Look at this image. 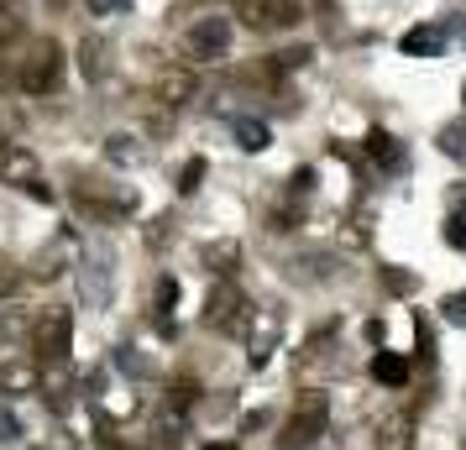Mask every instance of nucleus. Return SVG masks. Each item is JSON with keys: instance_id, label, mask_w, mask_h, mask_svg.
<instances>
[{"instance_id": "16", "label": "nucleus", "mask_w": 466, "mask_h": 450, "mask_svg": "<svg viewBox=\"0 0 466 450\" xmlns=\"http://www.w3.org/2000/svg\"><path fill=\"white\" fill-rule=\"evenodd\" d=\"M199 262L215 273V278H231L236 268H241V241L236 236H221V241H205L199 246Z\"/></svg>"}, {"instance_id": "3", "label": "nucleus", "mask_w": 466, "mask_h": 450, "mask_svg": "<svg viewBox=\"0 0 466 450\" xmlns=\"http://www.w3.org/2000/svg\"><path fill=\"white\" fill-rule=\"evenodd\" d=\"M325 430H330V393L309 388V393L293 403L289 424H283V435H278V450H309Z\"/></svg>"}, {"instance_id": "30", "label": "nucleus", "mask_w": 466, "mask_h": 450, "mask_svg": "<svg viewBox=\"0 0 466 450\" xmlns=\"http://www.w3.org/2000/svg\"><path fill=\"white\" fill-rule=\"evenodd\" d=\"M440 314H446V325L466 330V288H462V293H446V299H440Z\"/></svg>"}, {"instance_id": "6", "label": "nucleus", "mask_w": 466, "mask_h": 450, "mask_svg": "<svg viewBox=\"0 0 466 450\" xmlns=\"http://www.w3.org/2000/svg\"><path fill=\"white\" fill-rule=\"evenodd\" d=\"M183 48H189V58H199V63H221V58L231 53V16H199V21L189 27Z\"/></svg>"}, {"instance_id": "15", "label": "nucleus", "mask_w": 466, "mask_h": 450, "mask_svg": "<svg viewBox=\"0 0 466 450\" xmlns=\"http://www.w3.org/2000/svg\"><path fill=\"white\" fill-rule=\"evenodd\" d=\"M278 330H283L278 309H257V325L246 330L252 336V367H268V356L278 351Z\"/></svg>"}, {"instance_id": "27", "label": "nucleus", "mask_w": 466, "mask_h": 450, "mask_svg": "<svg viewBox=\"0 0 466 450\" xmlns=\"http://www.w3.org/2000/svg\"><path fill=\"white\" fill-rule=\"evenodd\" d=\"M152 304H158V320H168V309L178 304V278H174V273H163V278H158V288H152Z\"/></svg>"}, {"instance_id": "44", "label": "nucleus", "mask_w": 466, "mask_h": 450, "mask_svg": "<svg viewBox=\"0 0 466 450\" xmlns=\"http://www.w3.org/2000/svg\"><path fill=\"white\" fill-rule=\"evenodd\" d=\"M0 5H11V0H0Z\"/></svg>"}, {"instance_id": "29", "label": "nucleus", "mask_w": 466, "mask_h": 450, "mask_svg": "<svg viewBox=\"0 0 466 450\" xmlns=\"http://www.w3.org/2000/svg\"><path fill=\"white\" fill-rule=\"evenodd\" d=\"M383 288H388V293H399V299H408V293L419 288V278L404 273V268H383Z\"/></svg>"}, {"instance_id": "38", "label": "nucleus", "mask_w": 466, "mask_h": 450, "mask_svg": "<svg viewBox=\"0 0 466 450\" xmlns=\"http://www.w3.org/2000/svg\"><path fill=\"white\" fill-rule=\"evenodd\" d=\"M37 450H79V440H74V435H63V430H58L53 440H43Z\"/></svg>"}, {"instance_id": "39", "label": "nucleus", "mask_w": 466, "mask_h": 450, "mask_svg": "<svg viewBox=\"0 0 466 450\" xmlns=\"http://www.w3.org/2000/svg\"><path fill=\"white\" fill-rule=\"evenodd\" d=\"M383 330H388V325H383V320H367V325H361V336L372 340V345H383Z\"/></svg>"}, {"instance_id": "47", "label": "nucleus", "mask_w": 466, "mask_h": 450, "mask_svg": "<svg viewBox=\"0 0 466 450\" xmlns=\"http://www.w3.org/2000/svg\"><path fill=\"white\" fill-rule=\"evenodd\" d=\"M111 450H116V446H111Z\"/></svg>"}, {"instance_id": "11", "label": "nucleus", "mask_w": 466, "mask_h": 450, "mask_svg": "<svg viewBox=\"0 0 466 450\" xmlns=\"http://www.w3.org/2000/svg\"><path fill=\"white\" fill-rule=\"evenodd\" d=\"M194 89H199V84H194L189 68H163V74L152 79V95H158L163 111H183V105L194 100Z\"/></svg>"}, {"instance_id": "37", "label": "nucleus", "mask_w": 466, "mask_h": 450, "mask_svg": "<svg viewBox=\"0 0 466 450\" xmlns=\"http://www.w3.org/2000/svg\"><path fill=\"white\" fill-rule=\"evenodd\" d=\"M268 424H273V414H268V408H252V414L241 419V435H252V430H268Z\"/></svg>"}, {"instance_id": "34", "label": "nucleus", "mask_w": 466, "mask_h": 450, "mask_svg": "<svg viewBox=\"0 0 466 450\" xmlns=\"http://www.w3.org/2000/svg\"><path fill=\"white\" fill-rule=\"evenodd\" d=\"M16 283H21V268H16L11 257H0V299H5V293H16Z\"/></svg>"}, {"instance_id": "33", "label": "nucleus", "mask_w": 466, "mask_h": 450, "mask_svg": "<svg viewBox=\"0 0 466 450\" xmlns=\"http://www.w3.org/2000/svg\"><path fill=\"white\" fill-rule=\"evenodd\" d=\"M16 32H21V16H16V5H0V48H5Z\"/></svg>"}, {"instance_id": "20", "label": "nucleus", "mask_w": 466, "mask_h": 450, "mask_svg": "<svg viewBox=\"0 0 466 450\" xmlns=\"http://www.w3.org/2000/svg\"><path fill=\"white\" fill-rule=\"evenodd\" d=\"M372 377L383 383V388H404L408 383V361L399 351H372Z\"/></svg>"}, {"instance_id": "26", "label": "nucleus", "mask_w": 466, "mask_h": 450, "mask_svg": "<svg viewBox=\"0 0 466 450\" xmlns=\"http://www.w3.org/2000/svg\"><path fill=\"white\" fill-rule=\"evenodd\" d=\"M309 58H315V48H304V43H299V48H283V53H273V58H268V68H273V74H293V68H304Z\"/></svg>"}, {"instance_id": "8", "label": "nucleus", "mask_w": 466, "mask_h": 450, "mask_svg": "<svg viewBox=\"0 0 466 450\" xmlns=\"http://www.w3.org/2000/svg\"><path fill=\"white\" fill-rule=\"evenodd\" d=\"M236 5H241L246 27H257V32H273V27H293V21H304L299 0H236Z\"/></svg>"}, {"instance_id": "36", "label": "nucleus", "mask_w": 466, "mask_h": 450, "mask_svg": "<svg viewBox=\"0 0 466 450\" xmlns=\"http://www.w3.org/2000/svg\"><path fill=\"white\" fill-rule=\"evenodd\" d=\"M174 241V221H152L147 225V246H168Z\"/></svg>"}, {"instance_id": "9", "label": "nucleus", "mask_w": 466, "mask_h": 450, "mask_svg": "<svg viewBox=\"0 0 466 450\" xmlns=\"http://www.w3.org/2000/svg\"><path fill=\"white\" fill-rule=\"evenodd\" d=\"M63 268H74V230H68V225H63L58 236H53V241L32 257V268H27V273H32L37 283H53V278H63Z\"/></svg>"}, {"instance_id": "10", "label": "nucleus", "mask_w": 466, "mask_h": 450, "mask_svg": "<svg viewBox=\"0 0 466 450\" xmlns=\"http://www.w3.org/2000/svg\"><path fill=\"white\" fill-rule=\"evenodd\" d=\"M74 372L63 367V361H48V367H37V393H43V403L53 408V414H68L74 408Z\"/></svg>"}, {"instance_id": "13", "label": "nucleus", "mask_w": 466, "mask_h": 450, "mask_svg": "<svg viewBox=\"0 0 466 450\" xmlns=\"http://www.w3.org/2000/svg\"><path fill=\"white\" fill-rule=\"evenodd\" d=\"M361 147H367V158H372V168H383V173H404L408 152H404V142H399L393 131H383V126H372Z\"/></svg>"}, {"instance_id": "23", "label": "nucleus", "mask_w": 466, "mask_h": 450, "mask_svg": "<svg viewBox=\"0 0 466 450\" xmlns=\"http://www.w3.org/2000/svg\"><path fill=\"white\" fill-rule=\"evenodd\" d=\"M105 58H111L105 37H84V43H79V74H84V79H105Z\"/></svg>"}, {"instance_id": "41", "label": "nucleus", "mask_w": 466, "mask_h": 450, "mask_svg": "<svg viewBox=\"0 0 466 450\" xmlns=\"http://www.w3.org/2000/svg\"><path fill=\"white\" fill-rule=\"evenodd\" d=\"M466 205V183H456V189H451V210H462Z\"/></svg>"}, {"instance_id": "24", "label": "nucleus", "mask_w": 466, "mask_h": 450, "mask_svg": "<svg viewBox=\"0 0 466 450\" xmlns=\"http://www.w3.org/2000/svg\"><path fill=\"white\" fill-rule=\"evenodd\" d=\"M105 158H111L116 168H136V163H142V147H136V136L111 131V136H105Z\"/></svg>"}, {"instance_id": "25", "label": "nucleus", "mask_w": 466, "mask_h": 450, "mask_svg": "<svg viewBox=\"0 0 466 450\" xmlns=\"http://www.w3.org/2000/svg\"><path fill=\"white\" fill-rule=\"evenodd\" d=\"M440 152L456 158V163H466V115L451 120V126H440Z\"/></svg>"}, {"instance_id": "19", "label": "nucleus", "mask_w": 466, "mask_h": 450, "mask_svg": "<svg viewBox=\"0 0 466 450\" xmlns=\"http://www.w3.org/2000/svg\"><path fill=\"white\" fill-rule=\"evenodd\" d=\"M0 393H37V361H0Z\"/></svg>"}, {"instance_id": "14", "label": "nucleus", "mask_w": 466, "mask_h": 450, "mask_svg": "<svg viewBox=\"0 0 466 450\" xmlns=\"http://www.w3.org/2000/svg\"><path fill=\"white\" fill-rule=\"evenodd\" d=\"M43 173H37V152L32 147H21V142H11L5 152H0V183H16V189H32Z\"/></svg>"}, {"instance_id": "46", "label": "nucleus", "mask_w": 466, "mask_h": 450, "mask_svg": "<svg viewBox=\"0 0 466 450\" xmlns=\"http://www.w3.org/2000/svg\"><path fill=\"white\" fill-rule=\"evenodd\" d=\"M0 152H5V147H0Z\"/></svg>"}, {"instance_id": "40", "label": "nucleus", "mask_w": 466, "mask_h": 450, "mask_svg": "<svg viewBox=\"0 0 466 450\" xmlns=\"http://www.w3.org/2000/svg\"><path fill=\"white\" fill-rule=\"evenodd\" d=\"M27 194H32V199H43V205H53V189H48V183H43V178H37V183H32V189H27Z\"/></svg>"}, {"instance_id": "2", "label": "nucleus", "mask_w": 466, "mask_h": 450, "mask_svg": "<svg viewBox=\"0 0 466 450\" xmlns=\"http://www.w3.org/2000/svg\"><path fill=\"white\" fill-rule=\"evenodd\" d=\"M252 320H257L252 299H246L231 278H215L210 299H205V325H210V330H221V336H236V340H241L246 330H252Z\"/></svg>"}, {"instance_id": "28", "label": "nucleus", "mask_w": 466, "mask_h": 450, "mask_svg": "<svg viewBox=\"0 0 466 450\" xmlns=\"http://www.w3.org/2000/svg\"><path fill=\"white\" fill-rule=\"evenodd\" d=\"M205 173H210V163H205V158H189V163H183V173H178V194H194V189L205 183Z\"/></svg>"}, {"instance_id": "4", "label": "nucleus", "mask_w": 466, "mask_h": 450, "mask_svg": "<svg viewBox=\"0 0 466 450\" xmlns=\"http://www.w3.org/2000/svg\"><path fill=\"white\" fill-rule=\"evenodd\" d=\"M74 205L95 221H120L136 210V189L131 183H105V178H79L74 183Z\"/></svg>"}, {"instance_id": "17", "label": "nucleus", "mask_w": 466, "mask_h": 450, "mask_svg": "<svg viewBox=\"0 0 466 450\" xmlns=\"http://www.w3.org/2000/svg\"><path fill=\"white\" fill-rule=\"evenodd\" d=\"M399 53L404 58H440L446 53V27H408L399 37Z\"/></svg>"}, {"instance_id": "31", "label": "nucleus", "mask_w": 466, "mask_h": 450, "mask_svg": "<svg viewBox=\"0 0 466 450\" xmlns=\"http://www.w3.org/2000/svg\"><path fill=\"white\" fill-rule=\"evenodd\" d=\"M446 241L466 252V205H462V210H451V221H446Z\"/></svg>"}, {"instance_id": "12", "label": "nucleus", "mask_w": 466, "mask_h": 450, "mask_svg": "<svg viewBox=\"0 0 466 450\" xmlns=\"http://www.w3.org/2000/svg\"><path fill=\"white\" fill-rule=\"evenodd\" d=\"M330 273H336V257H330V252H299V257L283 262V278L299 283V288H315V283H325Z\"/></svg>"}, {"instance_id": "35", "label": "nucleus", "mask_w": 466, "mask_h": 450, "mask_svg": "<svg viewBox=\"0 0 466 450\" xmlns=\"http://www.w3.org/2000/svg\"><path fill=\"white\" fill-rule=\"evenodd\" d=\"M289 194H299V199H309V194H315V168H299L289 178Z\"/></svg>"}, {"instance_id": "21", "label": "nucleus", "mask_w": 466, "mask_h": 450, "mask_svg": "<svg viewBox=\"0 0 466 450\" xmlns=\"http://www.w3.org/2000/svg\"><path fill=\"white\" fill-rule=\"evenodd\" d=\"M236 147H241V152H268V147H273V131H268V120H257V115H241V120H236Z\"/></svg>"}, {"instance_id": "45", "label": "nucleus", "mask_w": 466, "mask_h": 450, "mask_svg": "<svg viewBox=\"0 0 466 450\" xmlns=\"http://www.w3.org/2000/svg\"><path fill=\"white\" fill-rule=\"evenodd\" d=\"M462 100H466V89H462Z\"/></svg>"}, {"instance_id": "22", "label": "nucleus", "mask_w": 466, "mask_h": 450, "mask_svg": "<svg viewBox=\"0 0 466 450\" xmlns=\"http://www.w3.org/2000/svg\"><path fill=\"white\" fill-rule=\"evenodd\" d=\"M111 361H116L126 377H136V383L158 377V361H152V356H142V345H116V356H111Z\"/></svg>"}, {"instance_id": "7", "label": "nucleus", "mask_w": 466, "mask_h": 450, "mask_svg": "<svg viewBox=\"0 0 466 450\" xmlns=\"http://www.w3.org/2000/svg\"><path fill=\"white\" fill-rule=\"evenodd\" d=\"M68 340H74V314H68V309L37 314V325H32V351L43 356V367L68 356Z\"/></svg>"}, {"instance_id": "18", "label": "nucleus", "mask_w": 466, "mask_h": 450, "mask_svg": "<svg viewBox=\"0 0 466 450\" xmlns=\"http://www.w3.org/2000/svg\"><path fill=\"white\" fill-rule=\"evenodd\" d=\"M377 450H414V414H388L377 424Z\"/></svg>"}, {"instance_id": "42", "label": "nucleus", "mask_w": 466, "mask_h": 450, "mask_svg": "<svg viewBox=\"0 0 466 450\" xmlns=\"http://www.w3.org/2000/svg\"><path fill=\"white\" fill-rule=\"evenodd\" d=\"M89 11H95V16H105V11H116V0H89Z\"/></svg>"}, {"instance_id": "32", "label": "nucleus", "mask_w": 466, "mask_h": 450, "mask_svg": "<svg viewBox=\"0 0 466 450\" xmlns=\"http://www.w3.org/2000/svg\"><path fill=\"white\" fill-rule=\"evenodd\" d=\"M21 440V419L11 408H0V446H16Z\"/></svg>"}, {"instance_id": "1", "label": "nucleus", "mask_w": 466, "mask_h": 450, "mask_svg": "<svg viewBox=\"0 0 466 450\" xmlns=\"http://www.w3.org/2000/svg\"><path fill=\"white\" fill-rule=\"evenodd\" d=\"M79 304L84 309H111V288H116V252L111 241H95L79 252Z\"/></svg>"}, {"instance_id": "43", "label": "nucleus", "mask_w": 466, "mask_h": 450, "mask_svg": "<svg viewBox=\"0 0 466 450\" xmlns=\"http://www.w3.org/2000/svg\"><path fill=\"white\" fill-rule=\"evenodd\" d=\"M205 450H236V440H215V446H205Z\"/></svg>"}, {"instance_id": "5", "label": "nucleus", "mask_w": 466, "mask_h": 450, "mask_svg": "<svg viewBox=\"0 0 466 450\" xmlns=\"http://www.w3.org/2000/svg\"><path fill=\"white\" fill-rule=\"evenodd\" d=\"M16 84H21L27 95H53L63 84V48L53 37H37V43L27 48V58L16 63Z\"/></svg>"}]
</instances>
